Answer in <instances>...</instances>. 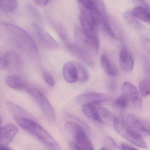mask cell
Here are the masks:
<instances>
[{
	"label": "cell",
	"instance_id": "obj_15",
	"mask_svg": "<svg viewBox=\"0 0 150 150\" xmlns=\"http://www.w3.org/2000/svg\"><path fill=\"white\" fill-rule=\"evenodd\" d=\"M82 110L83 113L90 120L99 124L103 123V120L94 104L92 103L83 104L82 106Z\"/></svg>",
	"mask_w": 150,
	"mask_h": 150
},
{
	"label": "cell",
	"instance_id": "obj_26",
	"mask_svg": "<svg viewBox=\"0 0 150 150\" xmlns=\"http://www.w3.org/2000/svg\"><path fill=\"white\" fill-rule=\"evenodd\" d=\"M129 104V103L127 98L122 95L114 101L113 106L118 112H123L127 110Z\"/></svg>",
	"mask_w": 150,
	"mask_h": 150
},
{
	"label": "cell",
	"instance_id": "obj_28",
	"mask_svg": "<svg viewBox=\"0 0 150 150\" xmlns=\"http://www.w3.org/2000/svg\"><path fill=\"white\" fill-rule=\"evenodd\" d=\"M78 70V78L77 81L84 82L87 81L89 78V74L85 67L79 62H77Z\"/></svg>",
	"mask_w": 150,
	"mask_h": 150
},
{
	"label": "cell",
	"instance_id": "obj_37",
	"mask_svg": "<svg viewBox=\"0 0 150 150\" xmlns=\"http://www.w3.org/2000/svg\"><path fill=\"white\" fill-rule=\"evenodd\" d=\"M1 119L0 118V128H1Z\"/></svg>",
	"mask_w": 150,
	"mask_h": 150
},
{
	"label": "cell",
	"instance_id": "obj_19",
	"mask_svg": "<svg viewBox=\"0 0 150 150\" xmlns=\"http://www.w3.org/2000/svg\"><path fill=\"white\" fill-rule=\"evenodd\" d=\"M65 128L67 133L73 138V140L85 132L82 127L74 122L69 121L66 122Z\"/></svg>",
	"mask_w": 150,
	"mask_h": 150
},
{
	"label": "cell",
	"instance_id": "obj_38",
	"mask_svg": "<svg viewBox=\"0 0 150 150\" xmlns=\"http://www.w3.org/2000/svg\"><path fill=\"white\" fill-rule=\"evenodd\" d=\"M83 0H78V1H79V2H82V1Z\"/></svg>",
	"mask_w": 150,
	"mask_h": 150
},
{
	"label": "cell",
	"instance_id": "obj_6",
	"mask_svg": "<svg viewBox=\"0 0 150 150\" xmlns=\"http://www.w3.org/2000/svg\"><path fill=\"white\" fill-rule=\"evenodd\" d=\"M124 120L129 127L142 137L149 136V123L146 120L132 113L128 114Z\"/></svg>",
	"mask_w": 150,
	"mask_h": 150
},
{
	"label": "cell",
	"instance_id": "obj_14",
	"mask_svg": "<svg viewBox=\"0 0 150 150\" xmlns=\"http://www.w3.org/2000/svg\"><path fill=\"white\" fill-rule=\"evenodd\" d=\"M120 66L122 71L131 72L134 68V62L132 55L125 47H122L120 53Z\"/></svg>",
	"mask_w": 150,
	"mask_h": 150
},
{
	"label": "cell",
	"instance_id": "obj_11",
	"mask_svg": "<svg viewBox=\"0 0 150 150\" xmlns=\"http://www.w3.org/2000/svg\"><path fill=\"white\" fill-rule=\"evenodd\" d=\"M4 68L12 72H17L20 67V61L17 54L13 50H8L4 56Z\"/></svg>",
	"mask_w": 150,
	"mask_h": 150
},
{
	"label": "cell",
	"instance_id": "obj_9",
	"mask_svg": "<svg viewBox=\"0 0 150 150\" xmlns=\"http://www.w3.org/2000/svg\"><path fill=\"white\" fill-rule=\"evenodd\" d=\"M110 100V98L105 94L99 93H88L81 94L75 98V101L79 104L93 103L100 104Z\"/></svg>",
	"mask_w": 150,
	"mask_h": 150
},
{
	"label": "cell",
	"instance_id": "obj_17",
	"mask_svg": "<svg viewBox=\"0 0 150 150\" xmlns=\"http://www.w3.org/2000/svg\"><path fill=\"white\" fill-rule=\"evenodd\" d=\"M5 81L8 86L14 90L24 91L28 88L26 82L19 76H9L5 78Z\"/></svg>",
	"mask_w": 150,
	"mask_h": 150
},
{
	"label": "cell",
	"instance_id": "obj_24",
	"mask_svg": "<svg viewBox=\"0 0 150 150\" xmlns=\"http://www.w3.org/2000/svg\"><path fill=\"white\" fill-rule=\"evenodd\" d=\"M7 105L8 108L10 110L11 112L14 114V116H18V117L32 119L30 118V115L27 112L23 110L21 107L17 105L16 104L8 101L7 102Z\"/></svg>",
	"mask_w": 150,
	"mask_h": 150
},
{
	"label": "cell",
	"instance_id": "obj_16",
	"mask_svg": "<svg viewBox=\"0 0 150 150\" xmlns=\"http://www.w3.org/2000/svg\"><path fill=\"white\" fill-rule=\"evenodd\" d=\"M65 45L67 48L70 51V52L72 53L76 57L82 60L90 66L93 65L92 59H91V56H90L83 51H82L76 45L71 43L70 41H68L65 44Z\"/></svg>",
	"mask_w": 150,
	"mask_h": 150
},
{
	"label": "cell",
	"instance_id": "obj_2",
	"mask_svg": "<svg viewBox=\"0 0 150 150\" xmlns=\"http://www.w3.org/2000/svg\"><path fill=\"white\" fill-rule=\"evenodd\" d=\"M2 25L8 32L11 41L16 45L31 55H36L38 53L35 41L26 31L10 23L4 22Z\"/></svg>",
	"mask_w": 150,
	"mask_h": 150
},
{
	"label": "cell",
	"instance_id": "obj_31",
	"mask_svg": "<svg viewBox=\"0 0 150 150\" xmlns=\"http://www.w3.org/2000/svg\"><path fill=\"white\" fill-rule=\"evenodd\" d=\"M135 4L139 7H144L150 10L149 4L145 0H131Z\"/></svg>",
	"mask_w": 150,
	"mask_h": 150
},
{
	"label": "cell",
	"instance_id": "obj_8",
	"mask_svg": "<svg viewBox=\"0 0 150 150\" xmlns=\"http://www.w3.org/2000/svg\"><path fill=\"white\" fill-rule=\"evenodd\" d=\"M33 26L39 39L45 47L50 50L58 48L57 41L45 29L36 24H33Z\"/></svg>",
	"mask_w": 150,
	"mask_h": 150
},
{
	"label": "cell",
	"instance_id": "obj_25",
	"mask_svg": "<svg viewBox=\"0 0 150 150\" xmlns=\"http://www.w3.org/2000/svg\"><path fill=\"white\" fill-rule=\"evenodd\" d=\"M92 104H93V103H92ZM93 104L96 107V109L102 118V120L104 119L105 120H106L107 121L112 122L115 116L112 112H111L110 110H108L106 108L102 106L100 104Z\"/></svg>",
	"mask_w": 150,
	"mask_h": 150
},
{
	"label": "cell",
	"instance_id": "obj_21",
	"mask_svg": "<svg viewBox=\"0 0 150 150\" xmlns=\"http://www.w3.org/2000/svg\"><path fill=\"white\" fill-rule=\"evenodd\" d=\"M131 12L137 19L144 23H150V10L144 7L136 6L132 10Z\"/></svg>",
	"mask_w": 150,
	"mask_h": 150
},
{
	"label": "cell",
	"instance_id": "obj_4",
	"mask_svg": "<svg viewBox=\"0 0 150 150\" xmlns=\"http://www.w3.org/2000/svg\"><path fill=\"white\" fill-rule=\"evenodd\" d=\"M75 45L90 56L96 55L99 49L98 37H93L86 34L81 27H76L74 31Z\"/></svg>",
	"mask_w": 150,
	"mask_h": 150
},
{
	"label": "cell",
	"instance_id": "obj_29",
	"mask_svg": "<svg viewBox=\"0 0 150 150\" xmlns=\"http://www.w3.org/2000/svg\"><path fill=\"white\" fill-rule=\"evenodd\" d=\"M54 27L55 30L57 31V33L59 34L61 39L65 43L69 41L68 38V33L66 32L65 28L62 25L59 23H55L54 24Z\"/></svg>",
	"mask_w": 150,
	"mask_h": 150
},
{
	"label": "cell",
	"instance_id": "obj_12",
	"mask_svg": "<svg viewBox=\"0 0 150 150\" xmlns=\"http://www.w3.org/2000/svg\"><path fill=\"white\" fill-rule=\"evenodd\" d=\"M15 125L8 124L0 128V145H8L15 138L18 132Z\"/></svg>",
	"mask_w": 150,
	"mask_h": 150
},
{
	"label": "cell",
	"instance_id": "obj_36",
	"mask_svg": "<svg viewBox=\"0 0 150 150\" xmlns=\"http://www.w3.org/2000/svg\"><path fill=\"white\" fill-rule=\"evenodd\" d=\"M100 150H108L107 149V148H105V147H104V148H102V149H101Z\"/></svg>",
	"mask_w": 150,
	"mask_h": 150
},
{
	"label": "cell",
	"instance_id": "obj_7",
	"mask_svg": "<svg viewBox=\"0 0 150 150\" xmlns=\"http://www.w3.org/2000/svg\"><path fill=\"white\" fill-rule=\"evenodd\" d=\"M122 95L125 96L129 103L137 109L142 107V99L140 93L134 85L128 82H126L122 86Z\"/></svg>",
	"mask_w": 150,
	"mask_h": 150
},
{
	"label": "cell",
	"instance_id": "obj_3",
	"mask_svg": "<svg viewBox=\"0 0 150 150\" xmlns=\"http://www.w3.org/2000/svg\"><path fill=\"white\" fill-rule=\"evenodd\" d=\"M112 123L114 130L121 137L140 148L147 149V145L143 137L129 127L125 120L115 116Z\"/></svg>",
	"mask_w": 150,
	"mask_h": 150
},
{
	"label": "cell",
	"instance_id": "obj_5",
	"mask_svg": "<svg viewBox=\"0 0 150 150\" xmlns=\"http://www.w3.org/2000/svg\"><path fill=\"white\" fill-rule=\"evenodd\" d=\"M27 91L37 102L46 119L49 122H55L56 120V115L54 109L44 93L34 88H28Z\"/></svg>",
	"mask_w": 150,
	"mask_h": 150
},
{
	"label": "cell",
	"instance_id": "obj_18",
	"mask_svg": "<svg viewBox=\"0 0 150 150\" xmlns=\"http://www.w3.org/2000/svg\"><path fill=\"white\" fill-rule=\"evenodd\" d=\"M73 140L76 150H94L92 144L85 132Z\"/></svg>",
	"mask_w": 150,
	"mask_h": 150
},
{
	"label": "cell",
	"instance_id": "obj_23",
	"mask_svg": "<svg viewBox=\"0 0 150 150\" xmlns=\"http://www.w3.org/2000/svg\"><path fill=\"white\" fill-rule=\"evenodd\" d=\"M122 16L126 23L133 28L136 29H141L142 27L141 24L133 15L131 11H125L122 14Z\"/></svg>",
	"mask_w": 150,
	"mask_h": 150
},
{
	"label": "cell",
	"instance_id": "obj_27",
	"mask_svg": "<svg viewBox=\"0 0 150 150\" xmlns=\"http://www.w3.org/2000/svg\"><path fill=\"white\" fill-rule=\"evenodd\" d=\"M139 88L142 96L145 97L149 95L150 81L149 78H145L141 80L139 83Z\"/></svg>",
	"mask_w": 150,
	"mask_h": 150
},
{
	"label": "cell",
	"instance_id": "obj_13",
	"mask_svg": "<svg viewBox=\"0 0 150 150\" xmlns=\"http://www.w3.org/2000/svg\"><path fill=\"white\" fill-rule=\"evenodd\" d=\"M63 75L68 83H73L77 81L78 70L76 62H68L64 64L63 68Z\"/></svg>",
	"mask_w": 150,
	"mask_h": 150
},
{
	"label": "cell",
	"instance_id": "obj_33",
	"mask_svg": "<svg viewBox=\"0 0 150 150\" xmlns=\"http://www.w3.org/2000/svg\"><path fill=\"white\" fill-rule=\"evenodd\" d=\"M121 147L122 150H138L136 148L126 144H122L121 145Z\"/></svg>",
	"mask_w": 150,
	"mask_h": 150
},
{
	"label": "cell",
	"instance_id": "obj_35",
	"mask_svg": "<svg viewBox=\"0 0 150 150\" xmlns=\"http://www.w3.org/2000/svg\"><path fill=\"white\" fill-rule=\"evenodd\" d=\"M0 150H11L7 145H0Z\"/></svg>",
	"mask_w": 150,
	"mask_h": 150
},
{
	"label": "cell",
	"instance_id": "obj_22",
	"mask_svg": "<svg viewBox=\"0 0 150 150\" xmlns=\"http://www.w3.org/2000/svg\"><path fill=\"white\" fill-rule=\"evenodd\" d=\"M17 6V0H0V10L4 13H12L16 10Z\"/></svg>",
	"mask_w": 150,
	"mask_h": 150
},
{
	"label": "cell",
	"instance_id": "obj_32",
	"mask_svg": "<svg viewBox=\"0 0 150 150\" xmlns=\"http://www.w3.org/2000/svg\"><path fill=\"white\" fill-rule=\"evenodd\" d=\"M33 1L39 6L44 7L48 4L49 0H33Z\"/></svg>",
	"mask_w": 150,
	"mask_h": 150
},
{
	"label": "cell",
	"instance_id": "obj_30",
	"mask_svg": "<svg viewBox=\"0 0 150 150\" xmlns=\"http://www.w3.org/2000/svg\"><path fill=\"white\" fill-rule=\"evenodd\" d=\"M42 76L46 83L51 87H53L55 85V81L52 75L48 72L44 71L42 72Z\"/></svg>",
	"mask_w": 150,
	"mask_h": 150
},
{
	"label": "cell",
	"instance_id": "obj_1",
	"mask_svg": "<svg viewBox=\"0 0 150 150\" xmlns=\"http://www.w3.org/2000/svg\"><path fill=\"white\" fill-rule=\"evenodd\" d=\"M14 120L20 127L40 141L51 150H61L56 140L52 135L32 119L14 116Z\"/></svg>",
	"mask_w": 150,
	"mask_h": 150
},
{
	"label": "cell",
	"instance_id": "obj_10",
	"mask_svg": "<svg viewBox=\"0 0 150 150\" xmlns=\"http://www.w3.org/2000/svg\"><path fill=\"white\" fill-rule=\"evenodd\" d=\"M80 4L100 16L103 19L109 21L106 8L103 0H84Z\"/></svg>",
	"mask_w": 150,
	"mask_h": 150
},
{
	"label": "cell",
	"instance_id": "obj_34",
	"mask_svg": "<svg viewBox=\"0 0 150 150\" xmlns=\"http://www.w3.org/2000/svg\"><path fill=\"white\" fill-rule=\"evenodd\" d=\"M4 69V63L3 58L0 57V70Z\"/></svg>",
	"mask_w": 150,
	"mask_h": 150
},
{
	"label": "cell",
	"instance_id": "obj_20",
	"mask_svg": "<svg viewBox=\"0 0 150 150\" xmlns=\"http://www.w3.org/2000/svg\"><path fill=\"white\" fill-rule=\"evenodd\" d=\"M100 63L102 68L107 75L111 76H115L118 75L117 69L112 64L106 55L104 54L100 57Z\"/></svg>",
	"mask_w": 150,
	"mask_h": 150
}]
</instances>
